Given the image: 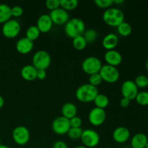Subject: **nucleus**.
Masks as SVG:
<instances>
[{"label":"nucleus","instance_id":"nucleus-1","mask_svg":"<svg viewBox=\"0 0 148 148\" xmlns=\"http://www.w3.org/2000/svg\"><path fill=\"white\" fill-rule=\"evenodd\" d=\"M98 93V88L92 86L89 83H86L78 87L75 92V96L80 102L90 103L93 102Z\"/></svg>","mask_w":148,"mask_h":148},{"label":"nucleus","instance_id":"nucleus-2","mask_svg":"<svg viewBox=\"0 0 148 148\" xmlns=\"http://www.w3.org/2000/svg\"><path fill=\"white\" fill-rule=\"evenodd\" d=\"M85 31V24L83 20L78 17L69 19L64 25V33L68 37L75 38L77 36H82Z\"/></svg>","mask_w":148,"mask_h":148},{"label":"nucleus","instance_id":"nucleus-3","mask_svg":"<svg viewBox=\"0 0 148 148\" xmlns=\"http://www.w3.org/2000/svg\"><path fill=\"white\" fill-rule=\"evenodd\" d=\"M104 23L111 27H117L124 21V14L120 9L110 7L105 10L103 14Z\"/></svg>","mask_w":148,"mask_h":148},{"label":"nucleus","instance_id":"nucleus-4","mask_svg":"<svg viewBox=\"0 0 148 148\" xmlns=\"http://www.w3.org/2000/svg\"><path fill=\"white\" fill-rule=\"evenodd\" d=\"M51 62L50 54L46 51H37L32 58V65L37 69H45L49 67Z\"/></svg>","mask_w":148,"mask_h":148},{"label":"nucleus","instance_id":"nucleus-5","mask_svg":"<svg viewBox=\"0 0 148 148\" xmlns=\"http://www.w3.org/2000/svg\"><path fill=\"white\" fill-rule=\"evenodd\" d=\"M103 64L101 61L96 56H88L82 63V69L87 75L99 73Z\"/></svg>","mask_w":148,"mask_h":148},{"label":"nucleus","instance_id":"nucleus-6","mask_svg":"<svg viewBox=\"0 0 148 148\" xmlns=\"http://www.w3.org/2000/svg\"><path fill=\"white\" fill-rule=\"evenodd\" d=\"M20 23L15 19H10L2 25L1 33L7 38H14L20 34Z\"/></svg>","mask_w":148,"mask_h":148},{"label":"nucleus","instance_id":"nucleus-7","mask_svg":"<svg viewBox=\"0 0 148 148\" xmlns=\"http://www.w3.org/2000/svg\"><path fill=\"white\" fill-rule=\"evenodd\" d=\"M103 81L108 83H115L119 80L120 77L119 71L116 66L108 64L103 65L99 72Z\"/></svg>","mask_w":148,"mask_h":148},{"label":"nucleus","instance_id":"nucleus-8","mask_svg":"<svg viewBox=\"0 0 148 148\" xmlns=\"http://www.w3.org/2000/svg\"><path fill=\"white\" fill-rule=\"evenodd\" d=\"M80 140L85 147L92 148L96 147L99 144L100 136L98 133L94 130L87 129L82 131Z\"/></svg>","mask_w":148,"mask_h":148},{"label":"nucleus","instance_id":"nucleus-9","mask_svg":"<svg viewBox=\"0 0 148 148\" xmlns=\"http://www.w3.org/2000/svg\"><path fill=\"white\" fill-rule=\"evenodd\" d=\"M12 139L18 145H25L30 140V134L28 129L25 126H17L12 133Z\"/></svg>","mask_w":148,"mask_h":148},{"label":"nucleus","instance_id":"nucleus-10","mask_svg":"<svg viewBox=\"0 0 148 148\" xmlns=\"http://www.w3.org/2000/svg\"><path fill=\"white\" fill-rule=\"evenodd\" d=\"M52 130L58 135H64L67 134L71 128L69 119L62 116H58L53 121L51 124Z\"/></svg>","mask_w":148,"mask_h":148},{"label":"nucleus","instance_id":"nucleus-11","mask_svg":"<svg viewBox=\"0 0 148 148\" xmlns=\"http://www.w3.org/2000/svg\"><path fill=\"white\" fill-rule=\"evenodd\" d=\"M106 119V113L105 110L97 107L92 108L88 114V121L90 124L95 127L102 125L105 122Z\"/></svg>","mask_w":148,"mask_h":148},{"label":"nucleus","instance_id":"nucleus-12","mask_svg":"<svg viewBox=\"0 0 148 148\" xmlns=\"http://www.w3.org/2000/svg\"><path fill=\"white\" fill-rule=\"evenodd\" d=\"M121 92L123 98L132 101L135 99L137 93L139 92V88L135 85L134 81L128 79L124 81L121 85Z\"/></svg>","mask_w":148,"mask_h":148},{"label":"nucleus","instance_id":"nucleus-13","mask_svg":"<svg viewBox=\"0 0 148 148\" xmlns=\"http://www.w3.org/2000/svg\"><path fill=\"white\" fill-rule=\"evenodd\" d=\"M49 16L53 22V24L57 25H65L69 20V15L68 12L61 7L53 10V11H51L49 13Z\"/></svg>","mask_w":148,"mask_h":148},{"label":"nucleus","instance_id":"nucleus-14","mask_svg":"<svg viewBox=\"0 0 148 148\" xmlns=\"http://www.w3.org/2000/svg\"><path fill=\"white\" fill-rule=\"evenodd\" d=\"M112 137L116 143L123 144L130 140V131L125 127H116L113 132Z\"/></svg>","mask_w":148,"mask_h":148},{"label":"nucleus","instance_id":"nucleus-15","mask_svg":"<svg viewBox=\"0 0 148 148\" xmlns=\"http://www.w3.org/2000/svg\"><path fill=\"white\" fill-rule=\"evenodd\" d=\"M104 59L106 62V64L116 67L122 62V56L120 52L114 49V50L107 51L104 54Z\"/></svg>","mask_w":148,"mask_h":148},{"label":"nucleus","instance_id":"nucleus-16","mask_svg":"<svg viewBox=\"0 0 148 148\" xmlns=\"http://www.w3.org/2000/svg\"><path fill=\"white\" fill-rule=\"evenodd\" d=\"M53 25V22H52L49 14H41L38 17L37 23H36L37 27L40 30V33H49L51 30Z\"/></svg>","mask_w":148,"mask_h":148},{"label":"nucleus","instance_id":"nucleus-17","mask_svg":"<svg viewBox=\"0 0 148 148\" xmlns=\"http://www.w3.org/2000/svg\"><path fill=\"white\" fill-rule=\"evenodd\" d=\"M33 42L26 37L20 38L16 43V50L19 53L23 55L30 53L33 49Z\"/></svg>","mask_w":148,"mask_h":148},{"label":"nucleus","instance_id":"nucleus-18","mask_svg":"<svg viewBox=\"0 0 148 148\" xmlns=\"http://www.w3.org/2000/svg\"><path fill=\"white\" fill-rule=\"evenodd\" d=\"M119 44V37L115 33H108L106 35L102 40V45L107 51L114 50Z\"/></svg>","mask_w":148,"mask_h":148},{"label":"nucleus","instance_id":"nucleus-19","mask_svg":"<svg viewBox=\"0 0 148 148\" xmlns=\"http://www.w3.org/2000/svg\"><path fill=\"white\" fill-rule=\"evenodd\" d=\"M38 69L32 64H27L23 66L20 71V75L26 81H33L37 79Z\"/></svg>","mask_w":148,"mask_h":148},{"label":"nucleus","instance_id":"nucleus-20","mask_svg":"<svg viewBox=\"0 0 148 148\" xmlns=\"http://www.w3.org/2000/svg\"><path fill=\"white\" fill-rule=\"evenodd\" d=\"M148 141V137L144 133H137L131 139L132 148H145Z\"/></svg>","mask_w":148,"mask_h":148},{"label":"nucleus","instance_id":"nucleus-21","mask_svg":"<svg viewBox=\"0 0 148 148\" xmlns=\"http://www.w3.org/2000/svg\"><path fill=\"white\" fill-rule=\"evenodd\" d=\"M61 112H62V116L65 117L68 119H71L72 118L77 116V108L76 105L74 104L73 103L67 102L62 106Z\"/></svg>","mask_w":148,"mask_h":148},{"label":"nucleus","instance_id":"nucleus-22","mask_svg":"<svg viewBox=\"0 0 148 148\" xmlns=\"http://www.w3.org/2000/svg\"><path fill=\"white\" fill-rule=\"evenodd\" d=\"M11 17V7L8 4H0V24H4Z\"/></svg>","mask_w":148,"mask_h":148},{"label":"nucleus","instance_id":"nucleus-23","mask_svg":"<svg viewBox=\"0 0 148 148\" xmlns=\"http://www.w3.org/2000/svg\"><path fill=\"white\" fill-rule=\"evenodd\" d=\"M93 102L95 107L102 108V109H105L109 105V99H108V96H106L104 94L98 93V95L94 99Z\"/></svg>","mask_w":148,"mask_h":148},{"label":"nucleus","instance_id":"nucleus-24","mask_svg":"<svg viewBox=\"0 0 148 148\" xmlns=\"http://www.w3.org/2000/svg\"><path fill=\"white\" fill-rule=\"evenodd\" d=\"M116 28L119 35L123 36V37H127V36H130L132 32V27L131 25L125 21H124L119 25L117 26Z\"/></svg>","mask_w":148,"mask_h":148},{"label":"nucleus","instance_id":"nucleus-25","mask_svg":"<svg viewBox=\"0 0 148 148\" xmlns=\"http://www.w3.org/2000/svg\"><path fill=\"white\" fill-rule=\"evenodd\" d=\"M40 35V30L37 27L36 25H31L27 29L25 33V37L30 40L31 41L37 40Z\"/></svg>","mask_w":148,"mask_h":148},{"label":"nucleus","instance_id":"nucleus-26","mask_svg":"<svg viewBox=\"0 0 148 148\" xmlns=\"http://www.w3.org/2000/svg\"><path fill=\"white\" fill-rule=\"evenodd\" d=\"M78 1L77 0H60V7L66 11H72L77 7Z\"/></svg>","mask_w":148,"mask_h":148},{"label":"nucleus","instance_id":"nucleus-27","mask_svg":"<svg viewBox=\"0 0 148 148\" xmlns=\"http://www.w3.org/2000/svg\"><path fill=\"white\" fill-rule=\"evenodd\" d=\"M87 42L82 36H77V37L73 38L72 40V46L76 50L82 51L85 49L87 46Z\"/></svg>","mask_w":148,"mask_h":148},{"label":"nucleus","instance_id":"nucleus-28","mask_svg":"<svg viewBox=\"0 0 148 148\" xmlns=\"http://www.w3.org/2000/svg\"><path fill=\"white\" fill-rule=\"evenodd\" d=\"M82 36L86 40L87 43H93L98 38V33L95 29H88L84 32Z\"/></svg>","mask_w":148,"mask_h":148},{"label":"nucleus","instance_id":"nucleus-29","mask_svg":"<svg viewBox=\"0 0 148 148\" xmlns=\"http://www.w3.org/2000/svg\"><path fill=\"white\" fill-rule=\"evenodd\" d=\"M137 104L142 106H148V92L147 91H141L137 93L135 99Z\"/></svg>","mask_w":148,"mask_h":148},{"label":"nucleus","instance_id":"nucleus-30","mask_svg":"<svg viewBox=\"0 0 148 148\" xmlns=\"http://www.w3.org/2000/svg\"><path fill=\"white\" fill-rule=\"evenodd\" d=\"M134 83L138 88H146L148 87V77L146 75H140L134 79Z\"/></svg>","mask_w":148,"mask_h":148},{"label":"nucleus","instance_id":"nucleus-31","mask_svg":"<svg viewBox=\"0 0 148 148\" xmlns=\"http://www.w3.org/2000/svg\"><path fill=\"white\" fill-rule=\"evenodd\" d=\"M83 130L79 127V128H74V127H71L69 129V132H67V135L71 140H77L80 139L81 135Z\"/></svg>","mask_w":148,"mask_h":148},{"label":"nucleus","instance_id":"nucleus-32","mask_svg":"<svg viewBox=\"0 0 148 148\" xmlns=\"http://www.w3.org/2000/svg\"><path fill=\"white\" fill-rule=\"evenodd\" d=\"M103 82V79L101 76L100 75L99 73L93 74L89 76V79H88V83L90 84L91 85L94 87H98V85H101V82Z\"/></svg>","mask_w":148,"mask_h":148},{"label":"nucleus","instance_id":"nucleus-33","mask_svg":"<svg viewBox=\"0 0 148 148\" xmlns=\"http://www.w3.org/2000/svg\"><path fill=\"white\" fill-rule=\"evenodd\" d=\"M95 4L99 8L107 10L113 5L114 0H95Z\"/></svg>","mask_w":148,"mask_h":148},{"label":"nucleus","instance_id":"nucleus-34","mask_svg":"<svg viewBox=\"0 0 148 148\" xmlns=\"http://www.w3.org/2000/svg\"><path fill=\"white\" fill-rule=\"evenodd\" d=\"M45 4L47 9L50 11H53L60 7V0H47Z\"/></svg>","mask_w":148,"mask_h":148},{"label":"nucleus","instance_id":"nucleus-35","mask_svg":"<svg viewBox=\"0 0 148 148\" xmlns=\"http://www.w3.org/2000/svg\"><path fill=\"white\" fill-rule=\"evenodd\" d=\"M23 9L20 6H14L11 7L12 17H20L23 14Z\"/></svg>","mask_w":148,"mask_h":148},{"label":"nucleus","instance_id":"nucleus-36","mask_svg":"<svg viewBox=\"0 0 148 148\" xmlns=\"http://www.w3.org/2000/svg\"><path fill=\"white\" fill-rule=\"evenodd\" d=\"M69 124H70L71 127H74V128H79L82 124V121L80 117L76 116L73 117L71 119H69Z\"/></svg>","mask_w":148,"mask_h":148},{"label":"nucleus","instance_id":"nucleus-37","mask_svg":"<svg viewBox=\"0 0 148 148\" xmlns=\"http://www.w3.org/2000/svg\"><path fill=\"white\" fill-rule=\"evenodd\" d=\"M53 148H68V145L65 142L62 140H58L53 143Z\"/></svg>","mask_w":148,"mask_h":148},{"label":"nucleus","instance_id":"nucleus-38","mask_svg":"<svg viewBox=\"0 0 148 148\" xmlns=\"http://www.w3.org/2000/svg\"><path fill=\"white\" fill-rule=\"evenodd\" d=\"M46 77V71L45 69H38L37 70V79L43 80Z\"/></svg>","mask_w":148,"mask_h":148},{"label":"nucleus","instance_id":"nucleus-39","mask_svg":"<svg viewBox=\"0 0 148 148\" xmlns=\"http://www.w3.org/2000/svg\"><path fill=\"white\" fill-rule=\"evenodd\" d=\"M130 102H131L130 100L125 98H122L121 99V101H120V106L122 108H127L130 105Z\"/></svg>","mask_w":148,"mask_h":148},{"label":"nucleus","instance_id":"nucleus-40","mask_svg":"<svg viewBox=\"0 0 148 148\" xmlns=\"http://www.w3.org/2000/svg\"><path fill=\"white\" fill-rule=\"evenodd\" d=\"M4 105V99L1 95H0V108H2Z\"/></svg>","mask_w":148,"mask_h":148},{"label":"nucleus","instance_id":"nucleus-41","mask_svg":"<svg viewBox=\"0 0 148 148\" xmlns=\"http://www.w3.org/2000/svg\"><path fill=\"white\" fill-rule=\"evenodd\" d=\"M124 0H114V4H121L122 3H124Z\"/></svg>","mask_w":148,"mask_h":148},{"label":"nucleus","instance_id":"nucleus-42","mask_svg":"<svg viewBox=\"0 0 148 148\" xmlns=\"http://www.w3.org/2000/svg\"><path fill=\"white\" fill-rule=\"evenodd\" d=\"M0 148H10V147H8V146L5 145H1V144H0Z\"/></svg>","mask_w":148,"mask_h":148},{"label":"nucleus","instance_id":"nucleus-43","mask_svg":"<svg viewBox=\"0 0 148 148\" xmlns=\"http://www.w3.org/2000/svg\"><path fill=\"white\" fill-rule=\"evenodd\" d=\"M145 66H146V69H147V72H148V59L146 61V64H145Z\"/></svg>","mask_w":148,"mask_h":148},{"label":"nucleus","instance_id":"nucleus-44","mask_svg":"<svg viewBox=\"0 0 148 148\" xmlns=\"http://www.w3.org/2000/svg\"><path fill=\"white\" fill-rule=\"evenodd\" d=\"M75 148H88V147H85L84 145H79V146H77V147H76Z\"/></svg>","mask_w":148,"mask_h":148},{"label":"nucleus","instance_id":"nucleus-45","mask_svg":"<svg viewBox=\"0 0 148 148\" xmlns=\"http://www.w3.org/2000/svg\"><path fill=\"white\" fill-rule=\"evenodd\" d=\"M145 148H148V141H147V145H146L145 147Z\"/></svg>","mask_w":148,"mask_h":148}]
</instances>
